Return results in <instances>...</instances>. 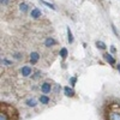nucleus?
Here are the masks:
<instances>
[{"label": "nucleus", "instance_id": "1", "mask_svg": "<svg viewBox=\"0 0 120 120\" xmlns=\"http://www.w3.org/2000/svg\"><path fill=\"white\" fill-rule=\"evenodd\" d=\"M19 115L17 109L8 105V103H1V113H0V120H18Z\"/></svg>", "mask_w": 120, "mask_h": 120}, {"label": "nucleus", "instance_id": "2", "mask_svg": "<svg viewBox=\"0 0 120 120\" xmlns=\"http://www.w3.org/2000/svg\"><path fill=\"white\" fill-rule=\"evenodd\" d=\"M107 120H120V103H113L108 107Z\"/></svg>", "mask_w": 120, "mask_h": 120}, {"label": "nucleus", "instance_id": "3", "mask_svg": "<svg viewBox=\"0 0 120 120\" xmlns=\"http://www.w3.org/2000/svg\"><path fill=\"white\" fill-rule=\"evenodd\" d=\"M41 91L46 95V94H49L52 91V84L48 83V82H45L41 84Z\"/></svg>", "mask_w": 120, "mask_h": 120}, {"label": "nucleus", "instance_id": "4", "mask_svg": "<svg viewBox=\"0 0 120 120\" xmlns=\"http://www.w3.org/2000/svg\"><path fill=\"white\" fill-rule=\"evenodd\" d=\"M31 67L30 66H28V65H25V66H23L22 68H21V75L23 76V77H29L30 75H31Z\"/></svg>", "mask_w": 120, "mask_h": 120}, {"label": "nucleus", "instance_id": "5", "mask_svg": "<svg viewBox=\"0 0 120 120\" xmlns=\"http://www.w3.org/2000/svg\"><path fill=\"white\" fill-rule=\"evenodd\" d=\"M30 16H31L34 19H37V18H40V17L42 16V12H41V10H40V8L35 7V8L31 10V12H30Z\"/></svg>", "mask_w": 120, "mask_h": 120}, {"label": "nucleus", "instance_id": "6", "mask_svg": "<svg viewBox=\"0 0 120 120\" xmlns=\"http://www.w3.org/2000/svg\"><path fill=\"white\" fill-rule=\"evenodd\" d=\"M103 59L106 60V61H107L108 64H111V65H115V59L112 56V54H111V53H105V54H103Z\"/></svg>", "mask_w": 120, "mask_h": 120}, {"label": "nucleus", "instance_id": "7", "mask_svg": "<svg viewBox=\"0 0 120 120\" xmlns=\"http://www.w3.org/2000/svg\"><path fill=\"white\" fill-rule=\"evenodd\" d=\"M40 59V54L36 53V52H33L31 54H30V63H31L33 65H35Z\"/></svg>", "mask_w": 120, "mask_h": 120}, {"label": "nucleus", "instance_id": "8", "mask_svg": "<svg viewBox=\"0 0 120 120\" xmlns=\"http://www.w3.org/2000/svg\"><path fill=\"white\" fill-rule=\"evenodd\" d=\"M56 45V41L53 38V37H47L46 40H45V46L46 47H53V46H55Z\"/></svg>", "mask_w": 120, "mask_h": 120}, {"label": "nucleus", "instance_id": "9", "mask_svg": "<svg viewBox=\"0 0 120 120\" xmlns=\"http://www.w3.org/2000/svg\"><path fill=\"white\" fill-rule=\"evenodd\" d=\"M64 94L68 97H73L75 96V90L72 88H70V86H65L64 88Z\"/></svg>", "mask_w": 120, "mask_h": 120}, {"label": "nucleus", "instance_id": "10", "mask_svg": "<svg viewBox=\"0 0 120 120\" xmlns=\"http://www.w3.org/2000/svg\"><path fill=\"white\" fill-rule=\"evenodd\" d=\"M38 101L41 102L42 105H48L49 101H51V98H49L47 95H41V96H40V98H38Z\"/></svg>", "mask_w": 120, "mask_h": 120}, {"label": "nucleus", "instance_id": "11", "mask_svg": "<svg viewBox=\"0 0 120 120\" xmlns=\"http://www.w3.org/2000/svg\"><path fill=\"white\" fill-rule=\"evenodd\" d=\"M25 103H26L28 107H36V106H37V101H36L35 98H29V100H26Z\"/></svg>", "mask_w": 120, "mask_h": 120}, {"label": "nucleus", "instance_id": "12", "mask_svg": "<svg viewBox=\"0 0 120 120\" xmlns=\"http://www.w3.org/2000/svg\"><path fill=\"white\" fill-rule=\"evenodd\" d=\"M67 41H68V43H73V35H72V31L70 28H67Z\"/></svg>", "mask_w": 120, "mask_h": 120}, {"label": "nucleus", "instance_id": "13", "mask_svg": "<svg viewBox=\"0 0 120 120\" xmlns=\"http://www.w3.org/2000/svg\"><path fill=\"white\" fill-rule=\"evenodd\" d=\"M19 10L23 12V13H25V12H28V10H29V6H28V4H25V3H22L21 5H19Z\"/></svg>", "mask_w": 120, "mask_h": 120}, {"label": "nucleus", "instance_id": "14", "mask_svg": "<svg viewBox=\"0 0 120 120\" xmlns=\"http://www.w3.org/2000/svg\"><path fill=\"white\" fill-rule=\"evenodd\" d=\"M67 55H68V51L66 48H61V49H60V56H61L63 59H66Z\"/></svg>", "mask_w": 120, "mask_h": 120}, {"label": "nucleus", "instance_id": "15", "mask_svg": "<svg viewBox=\"0 0 120 120\" xmlns=\"http://www.w3.org/2000/svg\"><path fill=\"white\" fill-rule=\"evenodd\" d=\"M96 47H97L98 49H106V48H107L106 43L102 42V41H96Z\"/></svg>", "mask_w": 120, "mask_h": 120}, {"label": "nucleus", "instance_id": "16", "mask_svg": "<svg viewBox=\"0 0 120 120\" xmlns=\"http://www.w3.org/2000/svg\"><path fill=\"white\" fill-rule=\"evenodd\" d=\"M40 3H41V4H43V5H46L47 7H49V8H52V10H56V8H55V6H54L53 4H51V3H48V1H45V0H40Z\"/></svg>", "mask_w": 120, "mask_h": 120}, {"label": "nucleus", "instance_id": "17", "mask_svg": "<svg viewBox=\"0 0 120 120\" xmlns=\"http://www.w3.org/2000/svg\"><path fill=\"white\" fill-rule=\"evenodd\" d=\"M77 83V77H71L70 78V84H71V86H75Z\"/></svg>", "mask_w": 120, "mask_h": 120}, {"label": "nucleus", "instance_id": "18", "mask_svg": "<svg viewBox=\"0 0 120 120\" xmlns=\"http://www.w3.org/2000/svg\"><path fill=\"white\" fill-rule=\"evenodd\" d=\"M38 77H41V71H36V72H35V76H33L34 79H37Z\"/></svg>", "mask_w": 120, "mask_h": 120}, {"label": "nucleus", "instance_id": "19", "mask_svg": "<svg viewBox=\"0 0 120 120\" xmlns=\"http://www.w3.org/2000/svg\"><path fill=\"white\" fill-rule=\"evenodd\" d=\"M1 64H5V65H11L12 63L10 61V60H6V59H3L1 60Z\"/></svg>", "mask_w": 120, "mask_h": 120}, {"label": "nucleus", "instance_id": "20", "mask_svg": "<svg viewBox=\"0 0 120 120\" xmlns=\"http://www.w3.org/2000/svg\"><path fill=\"white\" fill-rule=\"evenodd\" d=\"M13 58H15V59H21V58H22V55L19 54V53H16V54L13 55Z\"/></svg>", "mask_w": 120, "mask_h": 120}, {"label": "nucleus", "instance_id": "21", "mask_svg": "<svg viewBox=\"0 0 120 120\" xmlns=\"http://www.w3.org/2000/svg\"><path fill=\"white\" fill-rule=\"evenodd\" d=\"M0 3H1V5H7L8 4V0H0Z\"/></svg>", "mask_w": 120, "mask_h": 120}, {"label": "nucleus", "instance_id": "22", "mask_svg": "<svg viewBox=\"0 0 120 120\" xmlns=\"http://www.w3.org/2000/svg\"><path fill=\"white\" fill-rule=\"evenodd\" d=\"M111 52H112V53H115V52H116V49H115V47H114V46H112V47H111Z\"/></svg>", "mask_w": 120, "mask_h": 120}, {"label": "nucleus", "instance_id": "23", "mask_svg": "<svg viewBox=\"0 0 120 120\" xmlns=\"http://www.w3.org/2000/svg\"><path fill=\"white\" fill-rule=\"evenodd\" d=\"M116 67H118V71H119V73H120V64H118V66H116Z\"/></svg>", "mask_w": 120, "mask_h": 120}]
</instances>
